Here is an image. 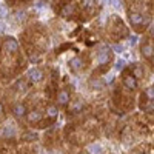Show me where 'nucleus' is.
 <instances>
[{
  "label": "nucleus",
  "instance_id": "1",
  "mask_svg": "<svg viewBox=\"0 0 154 154\" xmlns=\"http://www.w3.org/2000/svg\"><path fill=\"white\" fill-rule=\"evenodd\" d=\"M130 20H131V23L134 25V26H142V25L149 23V17L145 19L142 14H139V12H133V14L130 16Z\"/></svg>",
  "mask_w": 154,
  "mask_h": 154
},
{
  "label": "nucleus",
  "instance_id": "2",
  "mask_svg": "<svg viewBox=\"0 0 154 154\" xmlns=\"http://www.w3.org/2000/svg\"><path fill=\"white\" fill-rule=\"evenodd\" d=\"M123 85L128 89H136L137 88V79H136L133 74H125L123 75Z\"/></svg>",
  "mask_w": 154,
  "mask_h": 154
},
{
  "label": "nucleus",
  "instance_id": "3",
  "mask_svg": "<svg viewBox=\"0 0 154 154\" xmlns=\"http://www.w3.org/2000/svg\"><path fill=\"white\" fill-rule=\"evenodd\" d=\"M28 77H29V80H31V82L37 83V82H40V80L43 79V74H42V71H40V69L34 68V69H31V71L28 72Z\"/></svg>",
  "mask_w": 154,
  "mask_h": 154
},
{
  "label": "nucleus",
  "instance_id": "4",
  "mask_svg": "<svg viewBox=\"0 0 154 154\" xmlns=\"http://www.w3.org/2000/svg\"><path fill=\"white\" fill-rule=\"evenodd\" d=\"M5 48L9 51V53H16V51L19 49L17 40H16V38H12V37L6 38V40H5Z\"/></svg>",
  "mask_w": 154,
  "mask_h": 154
},
{
  "label": "nucleus",
  "instance_id": "5",
  "mask_svg": "<svg viewBox=\"0 0 154 154\" xmlns=\"http://www.w3.org/2000/svg\"><path fill=\"white\" fill-rule=\"evenodd\" d=\"M12 112H14L17 117H22V116L26 114V106H25L23 103H16L14 108H12Z\"/></svg>",
  "mask_w": 154,
  "mask_h": 154
},
{
  "label": "nucleus",
  "instance_id": "6",
  "mask_svg": "<svg viewBox=\"0 0 154 154\" xmlns=\"http://www.w3.org/2000/svg\"><path fill=\"white\" fill-rule=\"evenodd\" d=\"M40 119H42V112H40V111H37V109H34V111H31V112L28 114V120H29V123H37Z\"/></svg>",
  "mask_w": 154,
  "mask_h": 154
},
{
  "label": "nucleus",
  "instance_id": "7",
  "mask_svg": "<svg viewBox=\"0 0 154 154\" xmlns=\"http://www.w3.org/2000/svg\"><path fill=\"white\" fill-rule=\"evenodd\" d=\"M57 100H59V103H60V105L65 106L68 102H69V94H68V91H65V89H63V91H60L59 96H57Z\"/></svg>",
  "mask_w": 154,
  "mask_h": 154
},
{
  "label": "nucleus",
  "instance_id": "8",
  "mask_svg": "<svg viewBox=\"0 0 154 154\" xmlns=\"http://www.w3.org/2000/svg\"><path fill=\"white\" fill-rule=\"evenodd\" d=\"M152 53H154V49H152V46H151L148 42L142 45V54H143L146 59H151V57H152Z\"/></svg>",
  "mask_w": 154,
  "mask_h": 154
},
{
  "label": "nucleus",
  "instance_id": "9",
  "mask_svg": "<svg viewBox=\"0 0 154 154\" xmlns=\"http://www.w3.org/2000/svg\"><path fill=\"white\" fill-rule=\"evenodd\" d=\"M69 66H71L72 71H79V69L82 68V60H80L79 57H74V59L69 62Z\"/></svg>",
  "mask_w": 154,
  "mask_h": 154
},
{
  "label": "nucleus",
  "instance_id": "10",
  "mask_svg": "<svg viewBox=\"0 0 154 154\" xmlns=\"http://www.w3.org/2000/svg\"><path fill=\"white\" fill-rule=\"evenodd\" d=\"M97 59H99V62H100V63H106V62L109 60V53H108L106 49L100 51V53H99V56H97Z\"/></svg>",
  "mask_w": 154,
  "mask_h": 154
},
{
  "label": "nucleus",
  "instance_id": "11",
  "mask_svg": "<svg viewBox=\"0 0 154 154\" xmlns=\"http://www.w3.org/2000/svg\"><path fill=\"white\" fill-rule=\"evenodd\" d=\"M46 114H48V117H49L51 120H54L56 116H57V108H56V106H48V108H46Z\"/></svg>",
  "mask_w": 154,
  "mask_h": 154
},
{
  "label": "nucleus",
  "instance_id": "12",
  "mask_svg": "<svg viewBox=\"0 0 154 154\" xmlns=\"http://www.w3.org/2000/svg\"><path fill=\"white\" fill-rule=\"evenodd\" d=\"M22 139L23 140H35L37 139V134L35 133H31V131H26V133L22 134Z\"/></svg>",
  "mask_w": 154,
  "mask_h": 154
},
{
  "label": "nucleus",
  "instance_id": "13",
  "mask_svg": "<svg viewBox=\"0 0 154 154\" xmlns=\"http://www.w3.org/2000/svg\"><path fill=\"white\" fill-rule=\"evenodd\" d=\"M72 11H74V5H65V8L62 9V16H69L72 14Z\"/></svg>",
  "mask_w": 154,
  "mask_h": 154
},
{
  "label": "nucleus",
  "instance_id": "14",
  "mask_svg": "<svg viewBox=\"0 0 154 154\" xmlns=\"http://www.w3.org/2000/svg\"><path fill=\"white\" fill-rule=\"evenodd\" d=\"M143 109L146 112H154V100H148L146 103L143 105Z\"/></svg>",
  "mask_w": 154,
  "mask_h": 154
},
{
  "label": "nucleus",
  "instance_id": "15",
  "mask_svg": "<svg viewBox=\"0 0 154 154\" xmlns=\"http://www.w3.org/2000/svg\"><path fill=\"white\" fill-rule=\"evenodd\" d=\"M89 86H91V88H97V89H100L102 86H103V82H100V80H91V82H89Z\"/></svg>",
  "mask_w": 154,
  "mask_h": 154
},
{
  "label": "nucleus",
  "instance_id": "16",
  "mask_svg": "<svg viewBox=\"0 0 154 154\" xmlns=\"http://www.w3.org/2000/svg\"><path fill=\"white\" fill-rule=\"evenodd\" d=\"M3 136H14V126H6L3 130Z\"/></svg>",
  "mask_w": 154,
  "mask_h": 154
},
{
  "label": "nucleus",
  "instance_id": "17",
  "mask_svg": "<svg viewBox=\"0 0 154 154\" xmlns=\"http://www.w3.org/2000/svg\"><path fill=\"white\" fill-rule=\"evenodd\" d=\"M100 145H91V146H89V151H91L93 154H99L100 152Z\"/></svg>",
  "mask_w": 154,
  "mask_h": 154
},
{
  "label": "nucleus",
  "instance_id": "18",
  "mask_svg": "<svg viewBox=\"0 0 154 154\" xmlns=\"http://www.w3.org/2000/svg\"><path fill=\"white\" fill-rule=\"evenodd\" d=\"M145 96L149 97L151 100H154V88H148L146 91H145Z\"/></svg>",
  "mask_w": 154,
  "mask_h": 154
},
{
  "label": "nucleus",
  "instance_id": "19",
  "mask_svg": "<svg viewBox=\"0 0 154 154\" xmlns=\"http://www.w3.org/2000/svg\"><path fill=\"white\" fill-rule=\"evenodd\" d=\"M8 16V9L5 5H0V17H6Z\"/></svg>",
  "mask_w": 154,
  "mask_h": 154
},
{
  "label": "nucleus",
  "instance_id": "20",
  "mask_svg": "<svg viewBox=\"0 0 154 154\" xmlns=\"http://www.w3.org/2000/svg\"><path fill=\"white\" fill-rule=\"evenodd\" d=\"M17 88H19V91H25V89H26V83L20 80V82L17 83Z\"/></svg>",
  "mask_w": 154,
  "mask_h": 154
},
{
  "label": "nucleus",
  "instance_id": "21",
  "mask_svg": "<svg viewBox=\"0 0 154 154\" xmlns=\"http://www.w3.org/2000/svg\"><path fill=\"white\" fill-rule=\"evenodd\" d=\"M116 68H117V69H123L125 68V60H119L117 65H116Z\"/></svg>",
  "mask_w": 154,
  "mask_h": 154
},
{
  "label": "nucleus",
  "instance_id": "22",
  "mask_svg": "<svg viewBox=\"0 0 154 154\" xmlns=\"http://www.w3.org/2000/svg\"><path fill=\"white\" fill-rule=\"evenodd\" d=\"M93 3H94V2H89V0H88V2H83V6H85V8H91Z\"/></svg>",
  "mask_w": 154,
  "mask_h": 154
},
{
  "label": "nucleus",
  "instance_id": "23",
  "mask_svg": "<svg viewBox=\"0 0 154 154\" xmlns=\"http://www.w3.org/2000/svg\"><path fill=\"white\" fill-rule=\"evenodd\" d=\"M112 48H114V51H122V46L120 45H114Z\"/></svg>",
  "mask_w": 154,
  "mask_h": 154
},
{
  "label": "nucleus",
  "instance_id": "24",
  "mask_svg": "<svg viewBox=\"0 0 154 154\" xmlns=\"http://www.w3.org/2000/svg\"><path fill=\"white\" fill-rule=\"evenodd\" d=\"M3 29H5V25H3V23H0V31H3Z\"/></svg>",
  "mask_w": 154,
  "mask_h": 154
},
{
  "label": "nucleus",
  "instance_id": "25",
  "mask_svg": "<svg viewBox=\"0 0 154 154\" xmlns=\"http://www.w3.org/2000/svg\"><path fill=\"white\" fill-rule=\"evenodd\" d=\"M151 35L154 37V28H151Z\"/></svg>",
  "mask_w": 154,
  "mask_h": 154
}]
</instances>
